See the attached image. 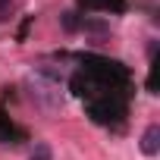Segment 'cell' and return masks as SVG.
Returning a JSON list of instances; mask_svg holds the SVG:
<instances>
[{"mask_svg":"<svg viewBox=\"0 0 160 160\" xmlns=\"http://www.w3.org/2000/svg\"><path fill=\"white\" fill-rule=\"evenodd\" d=\"M13 13V0H0V22H7Z\"/></svg>","mask_w":160,"mask_h":160,"instance_id":"3957f363","label":"cell"},{"mask_svg":"<svg viewBox=\"0 0 160 160\" xmlns=\"http://www.w3.org/2000/svg\"><path fill=\"white\" fill-rule=\"evenodd\" d=\"M28 160H53L50 144H47V141H38V144H35V151L28 154Z\"/></svg>","mask_w":160,"mask_h":160,"instance_id":"7a4b0ae2","label":"cell"},{"mask_svg":"<svg viewBox=\"0 0 160 160\" xmlns=\"http://www.w3.org/2000/svg\"><path fill=\"white\" fill-rule=\"evenodd\" d=\"M141 154L144 157H157L160 154V126L157 122H151L144 129V135H141Z\"/></svg>","mask_w":160,"mask_h":160,"instance_id":"6da1fadb","label":"cell"},{"mask_svg":"<svg viewBox=\"0 0 160 160\" xmlns=\"http://www.w3.org/2000/svg\"><path fill=\"white\" fill-rule=\"evenodd\" d=\"M63 25H66V28H69V32H72V28H75V19H72V13H66V19H63Z\"/></svg>","mask_w":160,"mask_h":160,"instance_id":"277c9868","label":"cell"}]
</instances>
